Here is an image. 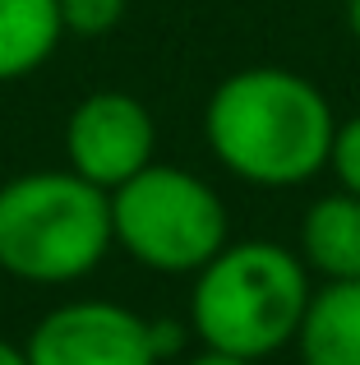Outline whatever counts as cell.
I'll return each instance as SVG.
<instances>
[{
  "label": "cell",
  "instance_id": "obj_1",
  "mask_svg": "<svg viewBox=\"0 0 360 365\" xmlns=\"http://www.w3.org/2000/svg\"><path fill=\"white\" fill-rule=\"evenodd\" d=\"M217 162L263 190L300 185L333 153V111L309 79L277 65L240 70L213 93L203 116Z\"/></svg>",
  "mask_w": 360,
  "mask_h": 365
},
{
  "label": "cell",
  "instance_id": "obj_2",
  "mask_svg": "<svg viewBox=\"0 0 360 365\" xmlns=\"http://www.w3.org/2000/svg\"><path fill=\"white\" fill-rule=\"evenodd\" d=\"M305 305L309 282L300 259L272 241H245L222 245L198 268L189 314L203 347L259 361L300 333Z\"/></svg>",
  "mask_w": 360,
  "mask_h": 365
},
{
  "label": "cell",
  "instance_id": "obj_3",
  "mask_svg": "<svg viewBox=\"0 0 360 365\" xmlns=\"http://www.w3.org/2000/svg\"><path fill=\"white\" fill-rule=\"evenodd\" d=\"M111 199L79 171H28L0 185V268L23 282H74L107 255Z\"/></svg>",
  "mask_w": 360,
  "mask_h": 365
},
{
  "label": "cell",
  "instance_id": "obj_4",
  "mask_svg": "<svg viewBox=\"0 0 360 365\" xmlns=\"http://www.w3.org/2000/svg\"><path fill=\"white\" fill-rule=\"evenodd\" d=\"M111 236L144 268L194 273L226 245V208L198 176L148 162L111 190Z\"/></svg>",
  "mask_w": 360,
  "mask_h": 365
},
{
  "label": "cell",
  "instance_id": "obj_5",
  "mask_svg": "<svg viewBox=\"0 0 360 365\" xmlns=\"http://www.w3.org/2000/svg\"><path fill=\"white\" fill-rule=\"evenodd\" d=\"M28 365H157L148 324L111 301L51 310L28 338Z\"/></svg>",
  "mask_w": 360,
  "mask_h": 365
},
{
  "label": "cell",
  "instance_id": "obj_6",
  "mask_svg": "<svg viewBox=\"0 0 360 365\" xmlns=\"http://www.w3.org/2000/svg\"><path fill=\"white\" fill-rule=\"evenodd\" d=\"M65 148L70 171L97 190H116L153 162V116L129 93H92L65 125Z\"/></svg>",
  "mask_w": 360,
  "mask_h": 365
},
{
  "label": "cell",
  "instance_id": "obj_7",
  "mask_svg": "<svg viewBox=\"0 0 360 365\" xmlns=\"http://www.w3.org/2000/svg\"><path fill=\"white\" fill-rule=\"evenodd\" d=\"M296 342L305 365H360V277L309 296Z\"/></svg>",
  "mask_w": 360,
  "mask_h": 365
},
{
  "label": "cell",
  "instance_id": "obj_8",
  "mask_svg": "<svg viewBox=\"0 0 360 365\" xmlns=\"http://www.w3.org/2000/svg\"><path fill=\"white\" fill-rule=\"evenodd\" d=\"M300 250L309 268L328 282H356L360 277V195H328L305 213Z\"/></svg>",
  "mask_w": 360,
  "mask_h": 365
},
{
  "label": "cell",
  "instance_id": "obj_9",
  "mask_svg": "<svg viewBox=\"0 0 360 365\" xmlns=\"http://www.w3.org/2000/svg\"><path fill=\"white\" fill-rule=\"evenodd\" d=\"M60 37V0H0V79L37 70Z\"/></svg>",
  "mask_w": 360,
  "mask_h": 365
},
{
  "label": "cell",
  "instance_id": "obj_10",
  "mask_svg": "<svg viewBox=\"0 0 360 365\" xmlns=\"http://www.w3.org/2000/svg\"><path fill=\"white\" fill-rule=\"evenodd\" d=\"M125 0H60V24L74 37H102L120 24Z\"/></svg>",
  "mask_w": 360,
  "mask_h": 365
},
{
  "label": "cell",
  "instance_id": "obj_11",
  "mask_svg": "<svg viewBox=\"0 0 360 365\" xmlns=\"http://www.w3.org/2000/svg\"><path fill=\"white\" fill-rule=\"evenodd\" d=\"M328 162H333V171H337V180H342L346 195H360V116H351L333 134Z\"/></svg>",
  "mask_w": 360,
  "mask_h": 365
},
{
  "label": "cell",
  "instance_id": "obj_12",
  "mask_svg": "<svg viewBox=\"0 0 360 365\" xmlns=\"http://www.w3.org/2000/svg\"><path fill=\"white\" fill-rule=\"evenodd\" d=\"M148 342H153L157 361H166V356H176V351H180L185 333H180V324H176V319H153V324H148Z\"/></svg>",
  "mask_w": 360,
  "mask_h": 365
},
{
  "label": "cell",
  "instance_id": "obj_13",
  "mask_svg": "<svg viewBox=\"0 0 360 365\" xmlns=\"http://www.w3.org/2000/svg\"><path fill=\"white\" fill-rule=\"evenodd\" d=\"M189 365H254V361H245V356H231V351H213V347H208L203 356H194Z\"/></svg>",
  "mask_w": 360,
  "mask_h": 365
},
{
  "label": "cell",
  "instance_id": "obj_14",
  "mask_svg": "<svg viewBox=\"0 0 360 365\" xmlns=\"http://www.w3.org/2000/svg\"><path fill=\"white\" fill-rule=\"evenodd\" d=\"M0 365H28V351L9 347V342H0Z\"/></svg>",
  "mask_w": 360,
  "mask_h": 365
},
{
  "label": "cell",
  "instance_id": "obj_15",
  "mask_svg": "<svg viewBox=\"0 0 360 365\" xmlns=\"http://www.w3.org/2000/svg\"><path fill=\"white\" fill-rule=\"evenodd\" d=\"M346 24H351V33L360 42V0H346Z\"/></svg>",
  "mask_w": 360,
  "mask_h": 365
}]
</instances>
